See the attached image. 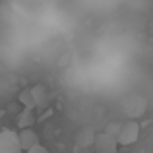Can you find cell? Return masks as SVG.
Listing matches in <instances>:
<instances>
[{
  "label": "cell",
  "mask_w": 153,
  "mask_h": 153,
  "mask_svg": "<svg viewBox=\"0 0 153 153\" xmlns=\"http://www.w3.org/2000/svg\"><path fill=\"white\" fill-rule=\"evenodd\" d=\"M19 143H22L23 151L33 149L35 146H39V134L33 130V128H25V130H19Z\"/></svg>",
  "instance_id": "obj_6"
},
{
  "label": "cell",
  "mask_w": 153,
  "mask_h": 153,
  "mask_svg": "<svg viewBox=\"0 0 153 153\" xmlns=\"http://www.w3.org/2000/svg\"><path fill=\"white\" fill-rule=\"evenodd\" d=\"M31 91H33V97H35L37 107L39 108H47V105H49V91H47V87L41 85V83H37V85L31 87Z\"/></svg>",
  "instance_id": "obj_8"
},
{
  "label": "cell",
  "mask_w": 153,
  "mask_h": 153,
  "mask_svg": "<svg viewBox=\"0 0 153 153\" xmlns=\"http://www.w3.org/2000/svg\"><path fill=\"white\" fill-rule=\"evenodd\" d=\"M118 146H120L118 140L108 136L107 132H103V134H97L93 149H95V153H116L118 151Z\"/></svg>",
  "instance_id": "obj_4"
},
{
  "label": "cell",
  "mask_w": 153,
  "mask_h": 153,
  "mask_svg": "<svg viewBox=\"0 0 153 153\" xmlns=\"http://www.w3.org/2000/svg\"><path fill=\"white\" fill-rule=\"evenodd\" d=\"M19 134L14 130H0V153H22Z\"/></svg>",
  "instance_id": "obj_1"
},
{
  "label": "cell",
  "mask_w": 153,
  "mask_h": 153,
  "mask_svg": "<svg viewBox=\"0 0 153 153\" xmlns=\"http://www.w3.org/2000/svg\"><path fill=\"white\" fill-rule=\"evenodd\" d=\"M19 103L23 105V108H35L37 107V103H35V97H33V91H31V87H27V89H23L22 93H19Z\"/></svg>",
  "instance_id": "obj_9"
},
{
  "label": "cell",
  "mask_w": 153,
  "mask_h": 153,
  "mask_svg": "<svg viewBox=\"0 0 153 153\" xmlns=\"http://www.w3.org/2000/svg\"><path fill=\"white\" fill-rule=\"evenodd\" d=\"M95 138H97V134H95L93 128L83 126V128H79V130L76 132L74 140H76V146H79V147H93Z\"/></svg>",
  "instance_id": "obj_5"
},
{
  "label": "cell",
  "mask_w": 153,
  "mask_h": 153,
  "mask_svg": "<svg viewBox=\"0 0 153 153\" xmlns=\"http://www.w3.org/2000/svg\"><path fill=\"white\" fill-rule=\"evenodd\" d=\"M23 153H49V149H47V147H43L41 143H39V146H35L33 149H29V151H23Z\"/></svg>",
  "instance_id": "obj_11"
},
{
  "label": "cell",
  "mask_w": 153,
  "mask_h": 153,
  "mask_svg": "<svg viewBox=\"0 0 153 153\" xmlns=\"http://www.w3.org/2000/svg\"><path fill=\"white\" fill-rule=\"evenodd\" d=\"M35 122H37V118H35L33 108H23V111L18 114V126H19V130H25V128H33V124H35Z\"/></svg>",
  "instance_id": "obj_7"
},
{
  "label": "cell",
  "mask_w": 153,
  "mask_h": 153,
  "mask_svg": "<svg viewBox=\"0 0 153 153\" xmlns=\"http://www.w3.org/2000/svg\"><path fill=\"white\" fill-rule=\"evenodd\" d=\"M122 108H124V112H126V116H130V118H140L147 108V99L146 97H138V95L128 97L126 101H124Z\"/></svg>",
  "instance_id": "obj_3"
},
{
  "label": "cell",
  "mask_w": 153,
  "mask_h": 153,
  "mask_svg": "<svg viewBox=\"0 0 153 153\" xmlns=\"http://www.w3.org/2000/svg\"><path fill=\"white\" fill-rule=\"evenodd\" d=\"M122 124H124V122H118V120H111V122L107 124V128H105V132H107L108 136H112V138L118 140L120 130H122Z\"/></svg>",
  "instance_id": "obj_10"
},
{
  "label": "cell",
  "mask_w": 153,
  "mask_h": 153,
  "mask_svg": "<svg viewBox=\"0 0 153 153\" xmlns=\"http://www.w3.org/2000/svg\"><path fill=\"white\" fill-rule=\"evenodd\" d=\"M138 138H140V122H136V120L124 122L122 130H120V136H118L120 146H132V143L138 142Z\"/></svg>",
  "instance_id": "obj_2"
}]
</instances>
